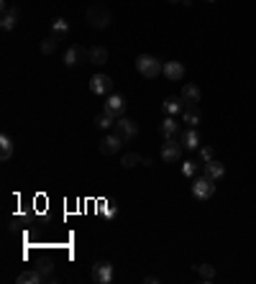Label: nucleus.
Instances as JSON below:
<instances>
[{"instance_id": "obj_22", "label": "nucleus", "mask_w": 256, "mask_h": 284, "mask_svg": "<svg viewBox=\"0 0 256 284\" xmlns=\"http://www.w3.org/2000/svg\"><path fill=\"white\" fill-rule=\"evenodd\" d=\"M143 159H146V156H138L136 151H131V154H123V156H121V164H123L126 169H133L136 164H143Z\"/></svg>"}, {"instance_id": "obj_5", "label": "nucleus", "mask_w": 256, "mask_h": 284, "mask_svg": "<svg viewBox=\"0 0 256 284\" xmlns=\"http://www.w3.org/2000/svg\"><path fill=\"white\" fill-rule=\"evenodd\" d=\"M93 279L98 284H111L113 282V264L111 261H98L93 266Z\"/></svg>"}, {"instance_id": "obj_3", "label": "nucleus", "mask_w": 256, "mask_h": 284, "mask_svg": "<svg viewBox=\"0 0 256 284\" xmlns=\"http://www.w3.org/2000/svg\"><path fill=\"white\" fill-rule=\"evenodd\" d=\"M113 133L123 141V144H126V141H133L136 138V133H138V123H133L131 118H118L116 120V126H113Z\"/></svg>"}, {"instance_id": "obj_7", "label": "nucleus", "mask_w": 256, "mask_h": 284, "mask_svg": "<svg viewBox=\"0 0 256 284\" xmlns=\"http://www.w3.org/2000/svg\"><path fill=\"white\" fill-rule=\"evenodd\" d=\"M182 146L179 144V138H172V141H164V146H161V159L164 162H179V154H182Z\"/></svg>"}, {"instance_id": "obj_2", "label": "nucleus", "mask_w": 256, "mask_h": 284, "mask_svg": "<svg viewBox=\"0 0 256 284\" xmlns=\"http://www.w3.org/2000/svg\"><path fill=\"white\" fill-rule=\"evenodd\" d=\"M87 21L93 28H108V23H111V10L100 3H95V5L87 8Z\"/></svg>"}, {"instance_id": "obj_29", "label": "nucleus", "mask_w": 256, "mask_h": 284, "mask_svg": "<svg viewBox=\"0 0 256 284\" xmlns=\"http://www.w3.org/2000/svg\"><path fill=\"white\" fill-rule=\"evenodd\" d=\"M195 169H197V164H195V162H185V167H182V172H185L187 177H192V174H195Z\"/></svg>"}, {"instance_id": "obj_9", "label": "nucleus", "mask_w": 256, "mask_h": 284, "mask_svg": "<svg viewBox=\"0 0 256 284\" xmlns=\"http://www.w3.org/2000/svg\"><path fill=\"white\" fill-rule=\"evenodd\" d=\"M121 144H123V141H121V138H118L116 133L105 136V138L100 141V154H105V156H111V154H118Z\"/></svg>"}, {"instance_id": "obj_28", "label": "nucleus", "mask_w": 256, "mask_h": 284, "mask_svg": "<svg viewBox=\"0 0 256 284\" xmlns=\"http://www.w3.org/2000/svg\"><path fill=\"white\" fill-rule=\"evenodd\" d=\"M200 156H203V162H210L213 159V146H200Z\"/></svg>"}, {"instance_id": "obj_18", "label": "nucleus", "mask_w": 256, "mask_h": 284, "mask_svg": "<svg viewBox=\"0 0 256 284\" xmlns=\"http://www.w3.org/2000/svg\"><path fill=\"white\" fill-rule=\"evenodd\" d=\"M116 120H118V115H113L111 110H100L98 115H95V123H98V128H113L116 126Z\"/></svg>"}, {"instance_id": "obj_26", "label": "nucleus", "mask_w": 256, "mask_h": 284, "mask_svg": "<svg viewBox=\"0 0 256 284\" xmlns=\"http://www.w3.org/2000/svg\"><path fill=\"white\" fill-rule=\"evenodd\" d=\"M51 33H57L59 39H64L67 33H69V26H67V21H64V18H57V21H54V26H51Z\"/></svg>"}, {"instance_id": "obj_1", "label": "nucleus", "mask_w": 256, "mask_h": 284, "mask_svg": "<svg viewBox=\"0 0 256 284\" xmlns=\"http://www.w3.org/2000/svg\"><path fill=\"white\" fill-rule=\"evenodd\" d=\"M136 69H138L141 77L154 80V77H159V72L164 69V64H161L156 57H151V54H141V57L136 59Z\"/></svg>"}, {"instance_id": "obj_24", "label": "nucleus", "mask_w": 256, "mask_h": 284, "mask_svg": "<svg viewBox=\"0 0 256 284\" xmlns=\"http://www.w3.org/2000/svg\"><path fill=\"white\" fill-rule=\"evenodd\" d=\"M90 62H93V64H105L108 62V49L93 46V49H90Z\"/></svg>"}, {"instance_id": "obj_32", "label": "nucleus", "mask_w": 256, "mask_h": 284, "mask_svg": "<svg viewBox=\"0 0 256 284\" xmlns=\"http://www.w3.org/2000/svg\"><path fill=\"white\" fill-rule=\"evenodd\" d=\"M208 3H213V0H208Z\"/></svg>"}, {"instance_id": "obj_27", "label": "nucleus", "mask_w": 256, "mask_h": 284, "mask_svg": "<svg viewBox=\"0 0 256 284\" xmlns=\"http://www.w3.org/2000/svg\"><path fill=\"white\" fill-rule=\"evenodd\" d=\"M39 272H41V277H44V282H54V277H51V264H44V266H41V269H39Z\"/></svg>"}, {"instance_id": "obj_16", "label": "nucleus", "mask_w": 256, "mask_h": 284, "mask_svg": "<svg viewBox=\"0 0 256 284\" xmlns=\"http://www.w3.org/2000/svg\"><path fill=\"white\" fill-rule=\"evenodd\" d=\"M18 18H21V10H18V8H5V10H3V21H0L3 31H10V28L18 23Z\"/></svg>"}, {"instance_id": "obj_31", "label": "nucleus", "mask_w": 256, "mask_h": 284, "mask_svg": "<svg viewBox=\"0 0 256 284\" xmlns=\"http://www.w3.org/2000/svg\"><path fill=\"white\" fill-rule=\"evenodd\" d=\"M169 3H179V0H169Z\"/></svg>"}, {"instance_id": "obj_25", "label": "nucleus", "mask_w": 256, "mask_h": 284, "mask_svg": "<svg viewBox=\"0 0 256 284\" xmlns=\"http://www.w3.org/2000/svg\"><path fill=\"white\" fill-rule=\"evenodd\" d=\"M59 36H57V33H51V36H46L44 39V44H41V51H44V54H54V49H57L59 46Z\"/></svg>"}, {"instance_id": "obj_17", "label": "nucleus", "mask_w": 256, "mask_h": 284, "mask_svg": "<svg viewBox=\"0 0 256 284\" xmlns=\"http://www.w3.org/2000/svg\"><path fill=\"white\" fill-rule=\"evenodd\" d=\"M182 100H185V105H197L200 102V87L187 82L185 87H182Z\"/></svg>"}, {"instance_id": "obj_10", "label": "nucleus", "mask_w": 256, "mask_h": 284, "mask_svg": "<svg viewBox=\"0 0 256 284\" xmlns=\"http://www.w3.org/2000/svg\"><path fill=\"white\" fill-rule=\"evenodd\" d=\"M177 131H179V126H177V120H174V118H164V120L159 123V133H161L164 141L177 138Z\"/></svg>"}, {"instance_id": "obj_19", "label": "nucleus", "mask_w": 256, "mask_h": 284, "mask_svg": "<svg viewBox=\"0 0 256 284\" xmlns=\"http://www.w3.org/2000/svg\"><path fill=\"white\" fill-rule=\"evenodd\" d=\"M15 282H18V284H39V282H44V277H41V272H39V269H31V272L18 274V277H15Z\"/></svg>"}, {"instance_id": "obj_13", "label": "nucleus", "mask_w": 256, "mask_h": 284, "mask_svg": "<svg viewBox=\"0 0 256 284\" xmlns=\"http://www.w3.org/2000/svg\"><path fill=\"white\" fill-rule=\"evenodd\" d=\"M179 144L185 146V149H190V151L200 149V133H197L195 128H190V131H185V133H179Z\"/></svg>"}, {"instance_id": "obj_20", "label": "nucleus", "mask_w": 256, "mask_h": 284, "mask_svg": "<svg viewBox=\"0 0 256 284\" xmlns=\"http://www.w3.org/2000/svg\"><path fill=\"white\" fill-rule=\"evenodd\" d=\"M182 108H185V100H182V97H167V100H164V110H167L169 115H174V113H179Z\"/></svg>"}, {"instance_id": "obj_23", "label": "nucleus", "mask_w": 256, "mask_h": 284, "mask_svg": "<svg viewBox=\"0 0 256 284\" xmlns=\"http://www.w3.org/2000/svg\"><path fill=\"white\" fill-rule=\"evenodd\" d=\"M195 272H197V277L203 279V282H213V279H215V269H213L210 264H197Z\"/></svg>"}, {"instance_id": "obj_21", "label": "nucleus", "mask_w": 256, "mask_h": 284, "mask_svg": "<svg viewBox=\"0 0 256 284\" xmlns=\"http://www.w3.org/2000/svg\"><path fill=\"white\" fill-rule=\"evenodd\" d=\"M10 156H13V141L3 133V136H0V159H3V162H8Z\"/></svg>"}, {"instance_id": "obj_8", "label": "nucleus", "mask_w": 256, "mask_h": 284, "mask_svg": "<svg viewBox=\"0 0 256 284\" xmlns=\"http://www.w3.org/2000/svg\"><path fill=\"white\" fill-rule=\"evenodd\" d=\"M161 75L167 80H172V82H177V80L185 77V64H182V62H164Z\"/></svg>"}, {"instance_id": "obj_15", "label": "nucleus", "mask_w": 256, "mask_h": 284, "mask_svg": "<svg viewBox=\"0 0 256 284\" xmlns=\"http://www.w3.org/2000/svg\"><path fill=\"white\" fill-rule=\"evenodd\" d=\"M203 167H205V177H210L213 182H215V180H221V177L226 174V167H223L221 162H215V159H210V162H205Z\"/></svg>"}, {"instance_id": "obj_14", "label": "nucleus", "mask_w": 256, "mask_h": 284, "mask_svg": "<svg viewBox=\"0 0 256 284\" xmlns=\"http://www.w3.org/2000/svg\"><path fill=\"white\" fill-rule=\"evenodd\" d=\"M182 120H185L190 128H195L200 123V108L197 105H185V108H182Z\"/></svg>"}, {"instance_id": "obj_12", "label": "nucleus", "mask_w": 256, "mask_h": 284, "mask_svg": "<svg viewBox=\"0 0 256 284\" xmlns=\"http://www.w3.org/2000/svg\"><path fill=\"white\" fill-rule=\"evenodd\" d=\"M85 62V49L82 46H69L64 51V64L67 67H75V64H82Z\"/></svg>"}, {"instance_id": "obj_4", "label": "nucleus", "mask_w": 256, "mask_h": 284, "mask_svg": "<svg viewBox=\"0 0 256 284\" xmlns=\"http://www.w3.org/2000/svg\"><path fill=\"white\" fill-rule=\"evenodd\" d=\"M213 192H215V185H213L210 177H200V180L192 182V194H195L197 200H208V197H213Z\"/></svg>"}, {"instance_id": "obj_6", "label": "nucleus", "mask_w": 256, "mask_h": 284, "mask_svg": "<svg viewBox=\"0 0 256 284\" xmlns=\"http://www.w3.org/2000/svg\"><path fill=\"white\" fill-rule=\"evenodd\" d=\"M90 90H93L95 95H111L113 93V80L108 75H95L93 80H90Z\"/></svg>"}, {"instance_id": "obj_30", "label": "nucleus", "mask_w": 256, "mask_h": 284, "mask_svg": "<svg viewBox=\"0 0 256 284\" xmlns=\"http://www.w3.org/2000/svg\"><path fill=\"white\" fill-rule=\"evenodd\" d=\"M143 282H146V284H156V282H159V277H146Z\"/></svg>"}, {"instance_id": "obj_11", "label": "nucleus", "mask_w": 256, "mask_h": 284, "mask_svg": "<svg viewBox=\"0 0 256 284\" xmlns=\"http://www.w3.org/2000/svg\"><path fill=\"white\" fill-rule=\"evenodd\" d=\"M105 110H111L113 115H123L126 113V97L123 95H111V97H108L105 100Z\"/></svg>"}]
</instances>
